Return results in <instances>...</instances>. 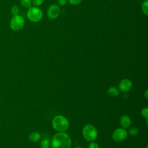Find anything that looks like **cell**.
Wrapping results in <instances>:
<instances>
[{"instance_id": "1", "label": "cell", "mask_w": 148, "mask_h": 148, "mask_svg": "<svg viewBox=\"0 0 148 148\" xmlns=\"http://www.w3.org/2000/svg\"><path fill=\"white\" fill-rule=\"evenodd\" d=\"M72 141L68 134L64 132L56 134L51 140L52 148H71Z\"/></svg>"}, {"instance_id": "2", "label": "cell", "mask_w": 148, "mask_h": 148, "mask_svg": "<svg viewBox=\"0 0 148 148\" xmlns=\"http://www.w3.org/2000/svg\"><path fill=\"white\" fill-rule=\"evenodd\" d=\"M53 128L58 132L66 131L69 125L68 120L64 116L57 115L55 116L52 121Z\"/></svg>"}, {"instance_id": "3", "label": "cell", "mask_w": 148, "mask_h": 148, "mask_svg": "<svg viewBox=\"0 0 148 148\" xmlns=\"http://www.w3.org/2000/svg\"><path fill=\"white\" fill-rule=\"evenodd\" d=\"M82 134L85 140L92 142L97 138L98 131L96 128L92 124H86L83 128Z\"/></svg>"}, {"instance_id": "4", "label": "cell", "mask_w": 148, "mask_h": 148, "mask_svg": "<svg viewBox=\"0 0 148 148\" xmlns=\"http://www.w3.org/2000/svg\"><path fill=\"white\" fill-rule=\"evenodd\" d=\"M27 16L29 21L36 23L40 21L42 19L43 13L40 8L34 6L29 8Z\"/></svg>"}, {"instance_id": "5", "label": "cell", "mask_w": 148, "mask_h": 148, "mask_svg": "<svg viewBox=\"0 0 148 148\" xmlns=\"http://www.w3.org/2000/svg\"><path fill=\"white\" fill-rule=\"evenodd\" d=\"M24 25L25 20L24 18L19 14L13 16L10 21V27L14 31L21 29Z\"/></svg>"}, {"instance_id": "6", "label": "cell", "mask_w": 148, "mask_h": 148, "mask_svg": "<svg viewBox=\"0 0 148 148\" xmlns=\"http://www.w3.org/2000/svg\"><path fill=\"white\" fill-rule=\"evenodd\" d=\"M128 136V132L123 128H118L116 129L112 135L113 139L117 142L123 141Z\"/></svg>"}, {"instance_id": "7", "label": "cell", "mask_w": 148, "mask_h": 148, "mask_svg": "<svg viewBox=\"0 0 148 148\" xmlns=\"http://www.w3.org/2000/svg\"><path fill=\"white\" fill-rule=\"evenodd\" d=\"M60 6L56 4L51 5L47 9V16L50 20L56 19L60 15Z\"/></svg>"}, {"instance_id": "8", "label": "cell", "mask_w": 148, "mask_h": 148, "mask_svg": "<svg viewBox=\"0 0 148 148\" xmlns=\"http://www.w3.org/2000/svg\"><path fill=\"white\" fill-rule=\"evenodd\" d=\"M132 86L131 81L128 79H124L119 84V90L124 93L129 91Z\"/></svg>"}, {"instance_id": "9", "label": "cell", "mask_w": 148, "mask_h": 148, "mask_svg": "<svg viewBox=\"0 0 148 148\" xmlns=\"http://www.w3.org/2000/svg\"><path fill=\"white\" fill-rule=\"evenodd\" d=\"M120 125L123 128H128L131 125V120L130 117L127 115L122 116L119 120Z\"/></svg>"}, {"instance_id": "10", "label": "cell", "mask_w": 148, "mask_h": 148, "mask_svg": "<svg viewBox=\"0 0 148 148\" xmlns=\"http://www.w3.org/2000/svg\"><path fill=\"white\" fill-rule=\"evenodd\" d=\"M41 138L40 134L36 131L31 132L29 135V139L32 142H37Z\"/></svg>"}, {"instance_id": "11", "label": "cell", "mask_w": 148, "mask_h": 148, "mask_svg": "<svg viewBox=\"0 0 148 148\" xmlns=\"http://www.w3.org/2000/svg\"><path fill=\"white\" fill-rule=\"evenodd\" d=\"M108 93L112 97H117L120 94V90L116 87L111 86L108 90Z\"/></svg>"}, {"instance_id": "12", "label": "cell", "mask_w": 148, "mask_h": 148, "mask_svg": "<svg viewBox=\"0 0 148 148\" xmlns=\"http://www.w3.org/2000/svg\"><path fill=\"white\" fill-rule=\"evenodd\" d=\"M142 11L145 14L146 16L148 15V1L147 0H145L143 2L141 6Z\"/></svg>"}, {"instance_id": "13", "label": "cell", "mask_w": 148, "mask_h": 148, "mask_svg": "<svg viewBox=\"0 0 148 148\" xmlns=\"http://www.w3.org/2000/svg\"><path fill=\"white\" fill-rule=\"evenodd\" d=\"M21 5L27 8H29V7L31 6V0H20Z\"/></svg>"}, {"instance_id": "14", "label": "cell", "mask_w": 148, "mask_h": 148, "mask_svg": "<svg viewBox=\"0 0 148 148\" xmlns=\"http://www.w3.org/2000/svg\"><path fill=\"white\" fill-rule=\"evenodd\" d=\"M50 145V142L47 139H43L40 142L41 148H49Z\"/></svg>"}, {"instance_id": "15", "label": "cell", "mask_w": 148, "mask_h": 148, "mask_svg": "<svg viewBox=\"0 0 148 148\" xmlns=\"http://www.w3.org/2000/svg\"><path fill=\"white\" fill-rule=\"evenodd\" d=\"M139 133V130L135 127H132L129 129L128 134L132 136H136Z\"/></svg>"}, {"instance_id": "16", "label": "cell", "mask_w": 148, "mask_h": 148, "mask_svg": "<svg viewBox=\"0 0 148 148\" xmlns=\"http://www.w3.org/2000/svg\"><path fill=\"white\" fill-rule=\"evenodd\" d=\"M11 13L14 16V15H17L19 13V8L17 5H13L11 8Z\"/></svg>"}, {"instance_id": "17", "label": "cell", "mask_w": 148, "mask_h": 148, "mask_svg": "<svg viewBox=\"0 0 148 148\" xmlns=\"http://www.w3.org/2000/svg\"><path fill=\"white\" fill-rule=\"evenodd\" d=\"M44 0H31V3L34 5V6L39 7L43 4Z\"/></svg>"}, {"instance_id": "18", "label": "cell", "mask_w": 148, "mask_h": 148, "mask_svg": "<svg viewBox=\"0 0 148 148\" xmlns=\"http://www.w3.org/2000/svg\"><path fill=\"white\" fill-rule=\"evenodd\" d=\"M141 115L146 119H148V109L147 108H145L141 110Z\"/></svg>"}, {"instance_id": "19", "label": "cell", "mask_w": 148, "mask_h": 148, "mask_svg": "<svg viewBox=\"0 0 148 148\" xmlns=\"http://www.w3.org/2000/svg\"><path fill=\"white\" fill-rule=\"evenodd\" d=\"M88 148H99V145L95 142H91L88 145Z\"/></svg>"}, {"instance_id": "20", "label": "cell", "mask_w": 148, "mask_h": 148, "mask_svg": "<svg viewBox=\"0 0 148 148\" xmlns=\"http://www.w3.org/2000/svg\"><path fill=\"white\" fill-rule=\"evenodd\" d=\"M70 4L72 5H77L81 3L82 0H68Z\"/></svg>"}, {"instance_id": "21", "label": "cell", "mask_w": 148, "mask_h": 148, "mask_svg": "<svg viewBox=\"0 0 148 148\" xmlns=\"http://www.w3.org/2000/svg\"><path fill=\"white\" fill-rule=\"evenodd\" d=\"M68 0H57V3L59 6H64L66 5Z\"/></svg>"}, {"instance_id": "22", "label": "cell", "mask_w": 148, "mask_h": 148, "mask_svg": "<svg viewBox=\"0 0 148 148\" xmlns=\"http://www.w3.org/2000/svg\"><path fill=\"white\" fill-rule=\"evenodd\" d=\"M144 96L146 99H147V98H148V90H146V91H145Z\"/></svg>"}, {"instance_id": "23", "label": "cell", "mask_w": 148, "mask_h": 148, "mask_svg": "<svg viewBox=\"0 0 148 148\" xmlns=\"http://www.w3.org/2000/svg\"><path fill=\"white\" fill-rule=\"evenodd\" d=\"M75 148H82V147H80V146H77V147H75Z\"/></svg>"}]
</instances>
